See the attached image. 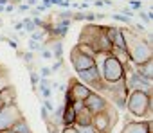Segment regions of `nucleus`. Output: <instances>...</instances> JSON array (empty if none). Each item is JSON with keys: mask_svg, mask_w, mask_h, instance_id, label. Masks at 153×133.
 <instances>
[{"mask_svg": "<svg viewBox=\"0 0 153 133\" xmlns=\"http://www.w3.org/2000/svg\"><path fill=\"white\" fill-rule=\"evenodd\" d=\"M67 92L70 94V97H72V101H85L87 97H88V94L92 92L88 86H85L83 83H79V81H74L72 79V83H70V86L67 88Z\"/></svg>", "mask_w": 153, "mask_h": 133, "instance_id": "9b49d317", "label": "nucleus"}, {"mask_svg": "<svg viewBox=\"0 0 153 133\" xmlns=\"http://www.w3.org/2000/svg\"><path fill=\"white\" fill-rule=\"evenodd\" d=\"M15 29H16V31H24V25H22V22L15 24Z\"/></svg>", "mask_w": 153, "mask_h": 133, "instance_id": "ea45409f", "label": "nucleus"}, {"mask_svg": "<svg viewBox=\"0 0 153 133\" xmlns=\"http://www.w3.org/2000/svg\"><path fill=\"white\" fill-rule=\"evenodd\" d=\"M22 25H24V31H27V33H33V31L36 29V25H34V22H33L31 16H25V18L22 20Z\"/></svg>", "mask_w": 153, "mask_h": 133, "instance_id": "aec40b11", "label": "nucleus"}, {"mask_svg": "<svg viewBox=\"0 0 153 133\" xmlns=\"http://www.w3.org/2000/svg\"><path fill=\"white\" fill-rule=\"evenodd\" d=\"M20 119H24V115H22V110L16 104L2 106L0 108V133L11 129Z\"/></svg>", "mask_w": 153, "mask_h": 133, "instance_id": "423d86ee", "label": "nucleus"}, {"mask_svg": "<svg viewBox=\"0 0 153 133\" xmlns=\"http://www.w3.org/2000/svg\"><path fill=\"white\" fill-rule=\"evenodd\" d=\"M123 38H124V47L128 59L133 66H139L142 63L151 61L153 52H151V41L149 38H140L137 33H133L130 27H121Z\"/></svg>", "mask_w": 153, "mask_h": 133, "instance_id": "f257e3e1", "label": "nucleus"}, {"mask_svg": "<svg viewBox=\"0 0 153 133\" xmlns=\"http://www.w3.org/2000/svg\"><path fill=\"white\" fill-rule=\"evenodd\" d=\"M94 6L96 7H103L105 4H103V0H94Z\"/></svg>", "mask_w": 153, "mask_h": 133, "instance_id": "58836bf2", "label": "nucleus"}, {"mask_svg": "<svg viewBox=\"0 0 153 133\" xmlns=\"http://www.w3.org/2000/svg\"><path fill=\"white\" fill-rule=\"evenodd\" d=\"M121 15H124V16H128V18H133V16H135V11L128 6V7H121Z\"/></svg>", "mask_w": 153, "mask_h": 133, "instance_id": "c85d7f7f", "label": "nucleus"}, {"mask_svg": "<svg viewBox=\"0 0 153 133\" xmlns=\"http://www.w3.org/2000/svg\"><path fill=\"white\" fill-rule=\"evenodd\" d=\"M130 7H131L133 11H140L142 2H140V0H130Z\"/></svg>", "mask_w": 153, "mask_h": 133, "instance_id": "2f4dec72", "label": "nucleus"}, {"mask_svg": "<svg viewBox=\"0 0 153 133\" xmlns=\"http://www.w3.org/2000/svg\"><path fill=\"white\" fill-rule=\"evenodd\" d=\"M59 133H78L76 131V128L74 126H67V128H61V131Z\"/></svg>", "mask_w": 153, "mask_h": 133, "instance_id": "f704fd0d", "label": "nucleus"}, {"mask_svg": "<svg viewBox=\"0 0 153 133\" xmlns=\"http://www.w3.org/2000/svg\"><path fill=\"white\" fill-rule=\"evenodd\" d=\"M61 66H63V59H56V63L51 66V72H52V74H54V72H59Z\"/></svg>", "mask_w": 153, "mask_h": 133, "instance_id": "c756f323", "label": "nucleus"}, {"mask_svg": "<svg viewBox=\"0 0 153 133\" xmlns=\"http://www.w3.org/2000/svg\"><path fill=\"white\" fill-rule=\"evenodd\" d=\"M9 104H16V88L13 85L0 90V106H9Z\"/></svg>", "mask_w": 153, "mask_h": 133, "instance_id": "f8f14e48", "label": "nucleus"}, {"mask_svg": "<svg viewBox=\"0 0 153 133\" xmlns=\"http://www.w3.org/2000/svg\"><path fill=\"white\" fill-rule=\"evenodd\" d=\"M38 88H40L43 99H51L52 97V86H38Z\"/></svg>", "mask_w": 153, "mask_h": 133, "instance_id": "5701e85b", "label": "nucleus"}, {"mask_svg": "<svg viewBox=\"0 0 153 133\" xmlns=\"http://www.w3.org/2000/svg\"><path fill=\"white\" fill-rule=\"evenodd\" d=\"M85 22H96V13H85Z\"/></svg>", "mask_w": 153, "mask_h": 133, "instance_id": "c9c22d12", "label": "nucleus"}, {"mask_svg": "<svg viewBox=\"0 0 153 133\" xmlns=\"http://www.w3.org/2000/svg\"><path fill=\"white\" fill-rule=\"evenodd\" d=\"M22 56H24V52H22V50H16V58L22 59Z\"/></svg>", "mask_w": 153, "mask_h": 133, "instance_id": "a19ab883", "label": "nucleus"}, {"mask_svg": "<svg viewBox=\"0 0 153 133\" xmlns=\"http://www.w3.org/2000/svg\"><path fill=\"white\" fill-rule=\"evenodd\" d=\"M83 106L92 113V115H96V113H99V112H103L106 106H108V101L101 95V94H97V92H90L88 94V97L83 101Z\"/></svg>", "mask_w": 153, "mask_h": 133, "instance_id": "6e6552de", "label": "nucleus"}, {"mask_svg": "<svg viewBox=\"0 0 153 133\" xmlns=\"http://www.w3.org/2000/svg\"><path fill=\"white\" fill-rule=\"evenodd\" d=\"M149 129H153L151 122L146 120V122H128L121 133H148Z\"/></svg>", "mask_w": 153, "mask_h": 133, "instance_id": "ddd939ff", "label": "nucleus"}, {"mask_svg": "<svg viewBox=\"0 0 153 133\" xmlns=\"http://www.w3.org/2000/svg\"><path fill=\"white\" fill-rule=\"evenodd\" d=\"M92 120V113L83 106L79 112H76V124H90Z\"/></svg>", "mask_w": 153, "mask_h": 133, "instance_id": "dca6fc26", "label": "nucleus"}, {"mask_svg": "<svg viewBox=\"0 0 153 133\" xmlns=\"http://www.w3.org/2000/svg\"><path fill=\"white\" fill-rule=\"evenodd\" d=\"M52 76V72H51V66H42L40 69V78H45V79H49Z\"/></svg>", "mask_w": 153, "mask_h": 133, "instance_id": "cd10ccee", "label": "nucleus"}, {"mask_svg": "<svg viewBox=\"0 0 153 133\" xmlns=\"http://www.w3.org/2000/svg\"><path fill=\"white\" fill-rule=\"evenodd\" d=\"M105 18H106L105 13H97V15H96V20H97V22H99V20H105Z\"/></svg>", "mask_w": 153, "mask_h": 133, "instance_id": "4c0bfd02", "label": "nucleus"}, {"mask_svg": "<svg viewBox=\"0 0 153 133\" xmlns=\"http://www.w3.org/2000/svg\"><path fill=\"white\" fill-rule=\"evenodd\" d=\"M18 11H20V13H27V11H31V7H29L27 4H20V6H18Z\"/></svg>", "mask_w": 153, "mask_h": 133, "instance_id": "e433bc0d", "label": "nucleus"}, {"mask_svg": "<svg viewBox=\"0 0 153 133\" xmlns=\"http://www.w3.org/2000/svg\"><path fill=\"white\" fill-rule=\"evenodd\" d=\"M40 52H42V58H43V59H52V52L49 50V47H43V45H42V50H40Z\"/></svg>", "mask_w": 153, "mask_h": 133, "instance_id": "7c9ffc66", "label": "nucleus"}, {"mask_svg": "<svg viewBox=\"0 0 153 133\" xmlns=\"http://www.w3.org/2000/svg\"><path fill=\"white\" fill-rule=\"evenodd\" d=\"M29 78H31V88L36 92V86H38V81H40V76L34 72V70H29Z\"/></svg>", "mask_w": 153, "mask_h": 133, "instance_id": "4be33fe9", "label": "nucleus"}, {"mask_svg": "<svg viewBox=\"0 0 153 133\" xmlns=\"http://www.w3.org/2000/svg\"><path fill=\"white\" fill-rule=\"evenodd\" d=\"M38 50H42V43H38V41H34V40H29V52H38Z\"/></svg>", "mask_w": 153, "mask_h": 133, "instance_id": "a878e982", "label": "nucleus"}, {"mask_svg": "<svg viewBox=\"0 0 153 133\" xmlns=\"http://www.w3.org/2000/svg\"><path fill=\"white\" fill-rule=\"evenodd\" d=\"M70 63H72L76 72H81V70H87V69H90V66H94V59L85 56L83 52H79L78 47H74L70 50Z\"/></svg>", "mask_w": 153, "mask_h": 133, "instance_id": "1a4fd4ad", "label": "nucleus"}, {"mask_svg": "<svg viewBox=\"0 0 153 133\" xmlns=\"http://www.w3.org/2000/svg\"><path fill=\"white\" fill-rule=\"evenodd\" d=\"M0 108H2V106H0Z\"/></svg>", "mask_w": 153, "mask_h": 133, "instance_id": "37998d69", "label": "nucleus"}, {"mask_svg": "<svg viewBox=\"0 0 153 133\" xmlns=\"http://www.w3.org/2000/svg\"><path fill=\"white\" fill-rule=\"evenodd\" d=\"M76 74H78L79 83H83L85 86H88L90 90H94V92H97V94L101 92V88H103V79H101L99 72H97V69H96V65L90 66V69H87V70L76 72Z\"/></svg>", "mask_w": 153, "mask_h": 133, "instance_id": "0eeeda50", "label": "nucleus"}, {"mask_svg": "<svg viewBox=\"0 0 153 133\" xmlns=\"http://www.w3.org/2000/svg\"><path fill=\"white\" fill-rule=\"evenodd\" d=\"M135 70H137L142 78L151 79V78H153V59H151V61H148V63H142V65L135 66Z\"/></svg>", "mask_w": 153, "mask_h": 133, "instance_id": "2eb2a0df", "label": "nucleus"}, {"mask_svg": "<svg viewBox=\"0 0 153 133\" xmlns=\"http://www.w3.org/2000/svg\"><path fill=\"white\" fill-rule=\"evenodd\" d=\"M11 83H9V74H7V70L2 66V70H0V90H4L6 86H9Z\"/></svg>", "mask_w": 153, "mask_h": 133, "instance_id": "a211bd4d", "label": "nucleus"}, {"mask_svg": "<svg viewBox=\"0 0 153 133\" xmlns=\"http://www.w3.org/2000/svg\"><path fill=\"white\" fill-rule=\"evenodd\" d=\"M137 15L144 20V24H149L151 22V13H144V11H137Z\"/></svg>", "mask_w": 153, "mask_h": 133, "instance_id": "473e14b6", "label": "nucleus"}, {"mask_svg": "<svg viewBox=\"0 0 153 133\" xmlns=\"http://www.w3.org/2000/svg\"><path fill=\"white\" fill-rule=\"evenodd\" d=\"M101 79H103V83H106V85H112V83H117V81L124 79V66H123L112 54H108L106 59H105V63H103Z\"/></svg>", "mask_w": 153, "mask_h": 133, "instance_id": "20e7f679", "label": "nucleus"}, {"mask_svg": "<svg viewBox=\"0 0 153 133\" xmlns=\"http://www.w3.org/2000/svg\"><path fill=\"white\" fill-rule=\"evenodd\" d=\"M151 108H153V99L149 92L142 90H131L128 92L126 97V110L135 117V119H149L151 117Z\"/></svg>", "mask_w": 153, "mask_h": 133, "instance_id": "f03ea898", "label": "nucleus"}, {"mask_svg": "<svg viewBox=\"0 0 153 133\" xmlns=\"http://www.w3.org/2000/svg\"><path fill=\"white\" fill-rule=\"evenodd\" d=\"M105 99L108 97L117 108H126V97H128V88H126V85H124V79H121V81H117V83H112V85H106V83H103V88H101V92H99Z\"/></svg>", "mask_w": 153, "mask_h": 133, "instance_id": "7ed1b4c3", "label": "nucleus"}, {"mask_svg": "<svg viewBox=\"0 0 153 133\" xmlns=\"http://www.w3.org/2000/svg\"><path fill=\"white\" fill-rule=\"evenodd\" d=\"M42 106H43L51 115H52V112H54V108H56V106H54V103H52L51 99H43V101H42Z\"/></svg>", "mask_w": 153, "mask_h": 133, "instance_id": "b1692460", "label": "nucleus"}, {"mask_svg": "<svg viewBox=\"0 0 153 133\" xmlns=\"http://www.w3.org/2000/svg\"><path fill=\"white\" fill-rule=\"evenodd\" d=\"M88 2H90V0H87V4H88Z\"/></svg>", "mask_w": 153, "mask_h": 133, "instance_id": "79ce46f5", "label": "nucleus"}, {"mask_svg": "<svg viewBox=\"0 0 153 133\" xmlns=\"http://www.w3.org/2000/svg\"><path fill=\"white\" fill-rule=\"evenodd\" d=\"M76 47H78L79 49V52H83L85 56H88V58H92L94 59V56H96V52L88 47V45H83V43H78V45H76Z\"/></svg>", "mask_w": 153, "mask_h": 133, "instance_id": "412c9836", "label": "nucleus"}, {"mask_svg": "<svg viewBox=\"0 0 153 133\" xmlns=\"http://www.w3.org/2000/svg\"><path fill=\"white\" fill-rule=\"evenodd\" d=\"M40 115H42V120H43V122H49V120H51V113H49L43 106H42V110H40Z\"/></svg>", "mask_w": 153, "mask_h": 133, "instance_id": "72a5a7b5", "label": "nucleus"}, {"mask_svg": "<svg viewBox=\"0 0 153 133\" xmlns=\"http://www.w3.org/2000/svg\"><path fill=\"white\" fill-rule=\"evenodd\" d=\"M74 128L78 133H97L92 124H74Z\"/></svg>", "mask_w": 153, "mask_h": 133, "instance_id": "6ab92c4d", "label": "nucleus"}, {"mask_svg": "<svg viewBox=\"0 0 153 133\" xmlns=\"http://www.w3.org/2000/svg\"><path fill=\"white\" fill-rule=\"evenodd\" d=\"M112 18H114L115 22H123V24H128V25L131 24V18H128V16H124V15H121V13H119V15H112Z\"/></svg>", "mask_w": 153, "mask_h": 133, "instance_id": "393cba45", "label": "nucleus"}, {"mask_svg": "<svg viewBox=\"0 0 153 133\" xmlns=\"http://www.w3.org/2000/svg\"><path fill=\"white\" fill-rule=\"evenodd\" d=\"M74 124H76V112L70 104H65V110H63V115H61V126L67 128V126H74Z\"/></svg>", "mask_w": 153, "mask_h": 133, "instance_id": "4468645a", "label": "nucleus"}, {"mask_svg": "<svg viewBox=\"0 0 153 133\" xmlns=\"http://www.w3.org/2000/svg\"><path fill=\"white\" fill-rule=\"evenodd\" d=\"M11 131H13V133H33V129H31V126L27 124L25 119H20V120L11 128Z\"/></svg>", "mask_w": 153, "mask_h": 133, "instance_id": "f3484780", "label": "nucleus"}, {"mask_svg": "<svg viewBox=\"0 0 153 133\" xmlns=\"http://www.w3.org/2000/svg\"><path fill=\"white\" fill-rule=\"evenodd\" d=\"M103 29H105V34H106V38L110 40L112 47H115V49H124V50H126L121 27H117V25H103Z\"/></svg>", "mask_w": 153, "mask_h": 133, "instance_id": "9d476101", "label": "nucleus"}, {"mask_svg": "<svg viewBox=\"0 0 153 133\" xmlns=\"http://www.w3.org/2000/svg\"><path fill=\"white\" fill-rule=\"evenodd\" d=\"M45 124H47V131H49V133H59V131H61V128L56 126L52 120H49V122H45Z\"/></svg>", "mask_w": 153, "mask_h": 133, "instance_id": "bb28decb", "label": "nucleus"}, {"mask_svg": "<svg viewBox=\"0 0 153 133\" xmlns=\"http://www.w3.org/2000/svg\"><path fill=\"white\" fill-rule=\"evenodd\" d=\"M115 120H117L115 112H114L112 108H108V106H106L103 112H99V113L92 115L90 124L94 126V129H96L97 133H110V131H112V128H114V124H115Z\"/></svg>", "mask_w": 153, "mask_h": 133, "instance_id": "39448f33", "label": "nucleus"}]
</instances>
